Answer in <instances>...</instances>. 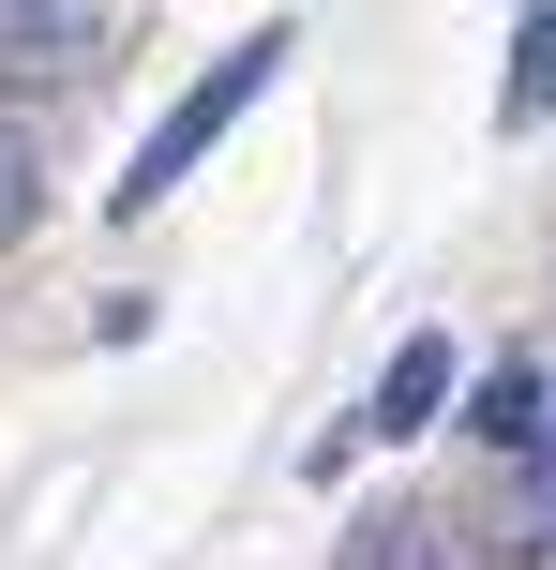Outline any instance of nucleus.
Instances as JSON below:
<instances>
[{
	"label": "nucleus",
	"instance_id": "nucleus-3",
	"mask_svg": "<svg viewBox=\"0 0 556 570\" xmlns=\"http://www.w3.org/2000/svg\"><path fill=\"white\" fill-rule=\"evenodd\" d=\"M90 30H106V0H0V60H90Z\"/></svg>",
	"mask_w": 556,
	"mask_h": 570
},
{
	"label": "nucleus",
	"instance_id": "nucleus-2",
	"mask_svg": "<svg viewBox=\"0 0 556 570\" xmlns=\"http://www.w3.org/2000/svg\"><path fill=\"white\" fill-rule=\"evenodd\" d=\"M437 405H451V345H437V331H407V345H391V375L361 391V435H421Z\"/></svg>",
	"mask_w": 556,
	"mask_h": 570
},
{
	"label": "nucleus",
	"instance_id": "nucleus-5",
	"mask_svg": "<svg viewBox=\"0 0 556 570\" xmlns=\"http://www.w3.org/2000/svg\"><path fill=\"white\" fill-rule=\"evenodd\" d=\"M497 120H511V136L556 120V0H527V46H511V76H497Z\"/></svg>",
	"mask_w": 556,
	"mask_h": 570
},
{
	"label": "nucleus",
	"instance_id": "nucleus-7",
	"mask_svg": "<svg viewBox=\"0 0 556 570\" xmlns=\"http://www.w3.org/2000/svg\"><path fill=\"white\" fill-rule=\"evenodd\" d=\"M30 196H46V166H30V136L0 120V240H30Z\"/></svg>",
	"mask_w": 556,
	"mask_h": 570
},
{
	"label": "nucleus",
	"instance_id": "nucleus-6",
	"mask_svg": "<svg viewBox=\"0 0 556 570\" xmlns=\"http://www.w3.org/2000/svg\"><path fill=\"white\" fill-rule=\"evenodd\" d=\"M511 556H556V435L511 465Z\"/></svg>",
	"mask_w": 556,
	"mask_h": 570
},
{
	"label": "nucleus",
	"instance_id": "nucleus-1",
	"mask_svg": "<svg viewBox=\"0 0 556 570\" xmlns=\"http://www.w3.org/2000/svg\"><path fill=\"white\" fill-rule=\"evenodd\" d=\"M286 46H301V30H286V16H271V30H256V46H226V60H211V76H196V90H181V106H166V120H150V136H136V166H120V226H136V210H150V196H181V180H196V150H211V136H226V120H241V106H256V90H271V76H286Z\"/></svg>",
	"mask_w": 556,
	"mask_h": 570
},
{
	"label": "nucleus",
	"instance_id": "nucleus-4",
	"mask_svg": "<svg viewBox=\"0 0 556 570\" xmlns=\"http://www.w3.org/2000/svg\"><path fill=\"white\" fill-rule=\"evenodd\" d=\"M467 435H497V451L527 465L542 435H556V405H542V375H527V361H497V375H481V391H467Z\"/></svg>",
	"mask_w": 556,
	"mask_h": 570
}]
</instances>
